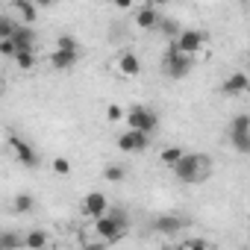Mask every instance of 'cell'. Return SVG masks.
Masks as SVG:
<instances>
[{"mask_svg": "<svg viewBox=\"0 0 250 250\" xmlns=\"http://www.w3.org/2000/svg\"><path fill=\"white\" fill-rule=\"evenodd\" d=\"M174 168V177L186 186H197V183H206L212 177V159L206 153H188L183 150V156L171 165Z\"/></svg>", "mask_w": 250, "mask_h": 250, "instance_id": "obj_1", "label": "cell"}, {"mask_svg": "<svg viewBox=\"0 0 250 250\" xmlns=\"http://www.w3.org/2000/svg\"><path fill=\"white\" fill-rule=\"evenodd\" d=\"M127 227H130L127 212H124V209H115V206H109L103 215L94 218V232L100 235L103 244H115V241H121L124 232H127Z\"/></svg>", "mask_w": 250, "mask_h": 250, "instance_id": "obj_2", "label": "cell"}, {"mask_svg": "<svg viewBox=\"0 0 250 250\" xmlns=\"http://www.w3.org/2000/svg\"><path fill=\"white\" fill-rule=\"evenodd\" d=\"M191 65H194V56L183 53V50L171 42L168 50H165V56H162V68H165V74H168L171 80H186V77L191 74Z\"/></svg>", "mask_w": 250, "mask_h": 250, "instance_id": "obj_3", "label": "cell"}, {"mask_svg": "<svg viewBox=\"0 0 250 250\" xmlns=\"http://www.w3.org/2000/svg\"><path fill=\"white\" fill-rule=\"evenodd\" d=\"M127 124H130V130H142V133L153 136V133L159 130V115H156L150 106L136 103V106H130V112H127Z\"/></svg>", "mask_w": 250, "mask_h": 250, "instance_id": "obj_4", "label": "cell"}, {"mask_svg": "<svg viewBox=\"0 0 250 250\" xmlns=\"http://www.w3.org/2000/svg\"><path fill=\"white\" fill-rule=\"evenodd\" d=\"M227 139H229L235 153H241V156L250 153V118L247 115H235L232 118L229 130H227Z\"/></svg>", "mask_w": 250, "mask_h": 250, "instance_id": "obj_5", "label": "cell"}, {"mask_svg": "<svg viewBox=\"0 0 250 250\" xmlns=\"http://www.w3.org/2000/svg\"><path fill=\"white\" fill-rule=\"evenodd\" d=\"M9 147H12V153H15V159L21 162V165H27V168H39L42 165V156H39V150L27 142V139H21V136H9Z\"/></svg>", "mask_w": 250, "mask_h": 250, "instance_id": "obj_6", "label": "cell"}, {"mask_svg": "<svg viewBox=\"0 0 250 250\" xmlns=\"http://www.w3.org/2000/svg\"><path fill=\"white\" fill-rule=\"evenodd\" d=\"M206 33L203 30H180L177 33V39H171L183 53H188V56H194V53H200L203 50V44H206Z\"/></svg>", "mask_w": 250, "mask_h": 250, "instance_id": "obj_7", "label": "cell"}, {"mask_svg": "<svg viewBox=\"0 0 250 250\" xmlns=\"http://www.w3.org/2000/svg\"><path fill=\"white\" fill-rule=\"evenodd\" d=\"M150 147V136L142 130H130V133H121L118 136V150L121 153H142Z\"/></svg>", "mask_w": 250, "mask_h": 250, "instance_id": "obj_8", "label": "cell"}, {"mask_svg": "<svg viewBox=\"0 0 250 250\" xmlns=\"http://www.w3.org/2000/svg\"><path fill=\"white\" fill-rule=\"evenodd\" d=\"M80 209H83L85 218H97V215H103V212L109 209V197H106L103 191H88V194L83 197Z\"/></svg>", "mask_w": 250, "mask_h": 250, "instance_id": "obj_9", "label": "cell"}, {"mask_svg": "<svg viewBox=\"0 0 250 250\" xmlns=\"http://www.w3.org/2000/svg\"><path fill=\"white\" fill-rule=\"evenodd\" d=\"M250 88V77L244 74V71H235V74H229L224 83H221V94L224 97H238V94H244Z\"/></svg>", "mask_w": 250, "mask_h": 250, "instance_id": "obj_10", "label": "cell"}, {"mask_svg": "<svg viewBox=\"0 0 250 250\" xmlns=\"http://www.w3.org/2000/svg\"><path fill=\"white\" fill-rule=\"evenodd\" d=\"M153 229L162 232V235H180L186 229V218H180V215H159L153 221Z\"/></svg>", "mask_w": 250, "mask_h": 250, "instance_id": "obj_11", "label": "cell"}, {"mask_svg": "<svg viewBox=\"0 0 250 250\" xmlns=\"http://www.w3.org/2000/svg\"><path fill=\"white\" fill-rule=\"evenodd\" d=\"M12 42H15V47H36V39H39V33L33 30V24H18L15 21V30H12V36H9Z\"/></svg>", "mask_w": 250, "mask_h": 250, "instance_id": "obj_12", "label": "cell"}, {"mask_svg": "<svg viewBox=\"0 0 250 250\" xmlns=\"http://www.w3.org/2000/svg\"><path fill=\"white\" fill-rule=\"evenodd\" d=\"M77 56H80V50H53L50 53V68H56V71H68V68H74L77 65Z\"/></svg>", "mask_w": 250, "mask_h": 250, "instance_id": "obj_13", "label": "cell"}, {"mask_svg": "<svg viewBox=\"0 0 250 250\" xmlns=\"http://www.w3.org/2000/svg\"><path fill=\"white\" fill-rule=\"evenodd\" d=\"M118 71H121L124 77H139V74H142V59H139L133 50L121 53V59H118Z\"/></svg>", "mask_w": 250, "mask_h": 250, "instance_id": "obj_14", "label": "cell"}, {"mask_svg": "<svg viewBox=\"0 0 250 250\" xmlns=\"http://www.w3.org/2000/svg\"><path fill=\"white\" fill-rule=\"evenodd\" d=\"M156 21H159V9H156V6H150V3H147V6H142V9L136 12V27H139V30H153V27H156Z\"/></svg>", "mask_w": 250, "mask_h": 250, "instance_id": "obj_15", "label": "cell"}, {"mask_svg": "<svg viewBox=\"0 0 250 250\" xmlns=\"http://www.w3.org/2000/svg\"><path fill=\"white\" fill-rule=\"evenodd\" d=\"M15 12L21 15V21L24 24H36V18H39V6L33 3V0H15Z\"/></svg>", "mask_w": 250, "mask_h": 250, "instance_id": "obj_16", "label": "cell"}, {"mask_svg": "<svg viewBox=\"0 0 250 250\" xmlns=\"http://www.w3.org/2000/svg\"><path fill=\"white\" fill-rule=\"evenodd\" d=\"M12 62H15L21 71H33V68H36V50H33V47H18L15 56H12Z\"/></svg>", "mask_w": 250, "mask_h": 250, "instance_id": "obj_17", "label": "cell"}, {"mask_svg": "<svg viewBox=\"0 0 250 250\" xmlns=\"http://www.w3.org/2000/svg\"><path fill=\"white\" fill-rule=\"evenodd\" d=\"M156 33H162L165 39H177V33H180V24L174 21V18H168V15H159V21H156V27H153Z\"/></svg>", "mask_w": 250, "mask_h": 250, "instance_id": "obj_18", "label": "cell"}, {"mask_svg": "<svg viewBox=\"0 0 250 250\" xmlns=\"http://www.w3.org/2000/svg\"><path fill=\"white\" fill-rule=\"evenodd\" d=\"M33 206H36V197L33 194H15V200H12V209H15V215H27V212H33Z\"/></svg>", "mask_w": 250, "mask_h": 250, "instance_id": "obj_19", "label": "cell"}, {"mask_svg": "<svg viewBox=\"0 0 250 250\" xmlns=\"http://www.w3.org/2000/svg\"><path fill=\"white\" fill-rule=\"evenodd\" d=\"M47 241H50V238H47V232H44V229H33V232H27V235H24V244H27V247H33V250L47 247Z\"/></svg>", "mask_w": 250, "mask_h": 250, "instance_id": "obj_20", "label": "cell"}, {"mask_svg": "<svg viewBox=\"0 0 250 250\" xmlns=\"http://www.w3.org/2000/svg\"><path fill=\"white\" fill-rule=\"evenodd\" d=\"M103 177L109 183H124V180H127V168H124V165H106L103 168Z\"/></svg>", "mask_w": 250, "mask_h": 250, "instance_id": "obj_21", "label": "cell"}, {"mask_svg": "<svg viewBox=\"0 0 250 250\" xmlns=\"http://www.w3.org/2000/svg\"><path fill=\"white\" fill-rule=\"evenodd\" d=\"M180 156H183V147H180V145H171V147H162V153H159V159H162V165H168V168H171V165H174V162H177Z\"/></svg>", "mask_w": 250, "mask_h": 250, "instance_id": "obj_22", "label": "cell"}, {"mask_svg": "<svg viewBox=\"0 0 250 250\" xmlns=\"http://www.w3.org/2000/svg\"><path fill=\"white\" fill-rule=\"evenodd\" d=\"M24 244V238L18 235V232H0V247H21Z\"/></svg>", "mask_w": 250, "mask_h": 250, "instance_id": "obj_23", "label": "cell"}, {"mask_svg": "<svg viewBox=\"0 0 250 250\" xmlns=\"http://www.w3.org/2000/svg\"><path fill=\"white\" fill-rule=\"evenodd\" d=\"M12 30H15V21H12L9 15L0 12V39H9V36H12Z\"/></svg>", "mask_w": 250, "mask_h": 250, "instance_id": "obj_24", "label": "cell"}, {"mask_svg": "<svg viewBox=\"0 0 250 250\" xmlns=\"http://www.w3.org/2000/svg\"><path fill=\"white\" fill-rule=\"evenodd\" d=\"M56 47H59V50H80V44H77V39H74V36H68V33L56 39Z\"/></svg>", "mask_w": 250, "mask_h": 250, "instance_id": "obj_25", "label": "cell"}, {"mask_svg": "<svg viewBox=\"0 0 250 250\" xmlns=\"http://www.w3.org/2000/svg\"><path fill=\"white\" fill-rule=\"evenodd\" d=\"M53 171L62 174V177H68V174H71V162H68L65 156H56V159H53Z\"/></svg>", "mask_w": 250, "mask_h": 250, "instance_id": "obj_26", "label": "cell"}, {"mask_svg": "<svg viewBox=\"0 0 250 250\" xmlns=\"http://www.w3.org/2000/svg\"><path fill=\"white\" fill-rule=\"evenodd\" d=\"M15 50H18V47H15V42H12V39H0V53H3V56H9V59H12V56H15Z\"/></svg>", "mask_w": 250, "mask_h": 250, "instance_id": "obj_27", "label": "cell"}, {"mask_svg": "<svg viewBox=\"0 0 250 250\" xmlns=\"http://www.w3.org/2000/svg\"><path fill=\"white\" fill-rule=\"evenodd\" d=\"M106 118H109V121H118V118H124V109H121V106H115V103H112V106H109V109H106Z\"/></svg>", "mask_w": 250, "mask_h": 250, "instance_id": "obj_28", "label": "cell"}, {"mask_svg": "<svg viewBox=\"0 0 250 250\" xmlns=\"http://www.w3.org/2000/svg\"><path fill=\"white\" fill-rule=\"evenodd\" d=\"M183 247H209V241H203V238H191V241H183Z\"/></svg>", "mask_w": 250, "mask_h": 250, "instance_id": "obj_29", "label": "cell"}, {"mask_svg": "<svg viewBox=\"0 0 250 250\" xmlns=\"http://www.w3.org/2000/svg\"><path fill=\"white\" fill-rule=\"evenodd\" d=\"M112 6H118V9H133V0H115Z\"/></svg>", "mask_w": 250, "mask_h": 250, "instance_id": "obj_30", "label": "cell"}, {"mask_svg": "<svg viewBox=\"0 0 250 250\" xmlns=\"http://www.w3.org/2000/svg\"><path fill=\"white\" fill-rule=\"evenodd\" d=\"M33 3H36L39 9H47V6H53V0H33Z\"/></svg>", "mask_w": 250, "mask_h": 250, "instance_id": "obj_31", "label": "cell"}, {"mask_svg": "<svg viewBox=\"0 0 250 250\" xmlns=\"http://www.w3.org/2000/svg\"><path fill=\"white\" fill-rule=\"evenodd\" d=\"M147 3H150V6H156V9H159V6H165V3H171V0H147Z\"/></svg>", "mask_w": 250, "mask_h": 250, "instance_id": "obj_32", "label": "cell"}, {"mask_svg": "<svg viewBox=\"0 0 250 250\" xmlns=\"http://www.w3.org/2000/svg\"><path fill=\"white\" fill-rule=\"evenodd\" d=\"M100 3H115V0H100Z\"/></svg>", "mask_w": 250, "mask_h": 250, "instance_id": "obj_33", "label": "cell"}, {"mask_svg": "<svg viewBox=\"0 0 250 250\" xmlns=\"http://www.w3.org/2000/svg\"><path fill=\"white\" fill-rule=\"evenodd\" d=\"M0 94H3V83H0Z\"/></svg>", "mask_w": 250, "mask_h": 250, "instance_id": "obj_34", "label": "cell"}, {"mask_svg": "<svg viewBox=\"0 0 250 250\" xmlns=\"http://www.w3.org/2000/svg\"><path fill=\"white\" fill-rule=\"evenodd\" d=\"M9 3H15V0H9Z\"/></svg>", "mask_w": 250, "mask_h": 250, "instance_id": "obj_35", "label": "cell"}]
</instances>
